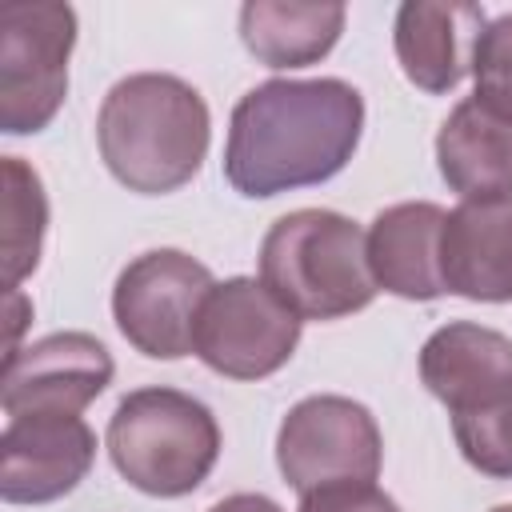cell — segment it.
<instances>
[{
  "label": "cell",
  "mask_w": 512,
  "mask_h": 512,
  "mask_svg": "<svg viewBox=\"0 0 512 512\" xmlns=\"http://www.w3.org/2000/svg\"><path fill=\"white\" fill-rule=\"evenodd\" d=\"M112 352L88 332H52L4 356L0 404L8 416L60 412L80 416L112 384Z\"/></svg>",
  "instance_id": "cell-9"
},
{
  "label": "cell",
  "mask_w": 512,
  "mask_h": 512,
  "mask_svg": "<svg viewBox=\"0 0 512 512\" xmlns=\"http://www.w3.org/2000/svg\"><path fill=\"white\" fill-rule=\"evenodd\" d=\"M436 164L464 200L512 196V116L492 112L476 96L460 100L436 132Z\"/></svg>",
  "instance_id": "cell-15"
},
{
  "label": "cell",
  "mask_w": 512,
  "mask_h": 512,
  "mask_svg": "<svg viewBox=\"0 0 512 512\" xmlns=\"http://www.w3.org/2000/svg\"><path fill=\"white\" fill-rule=\"evenodd\" d=\"M96 460V432L80 416H8L0 436V496L8 504H48L68 496Z\"/></svg>",
  "instance_id": "cell-10"
},
{
  "label": "cell",
  "mask_w": 512,
  "mask_h": 512,
  "mask_svg": "<svg viewBox=\"0 0 512 512\" xmlns=\"http://www.w3.org/2000/svg\"><path fill=\"white\" fill-rule=\"evenodd\" d=\"M380 460L376 416L348 396H308L288 408L276 432V464L300 496L332 484H372Z\"/></svg>",
  "instance_id": "cell-8"
},
{
  "label": "cell",
  "mask_w": 512,
  "mask_h": 512,
  "mask_svg": "<svg viewBox=\"0 0 512 512\" xmlns=\"http://www.w3.org/2000/svg\"><path fill=\"white\" fill-rule=\"evenodd\" d=\"M440 280L444 292L464 300H512V196L464 200L444 216Z\"/></svg>",
  "instance_id": "cell-12"
},
{
  "label": "cell",
  "mask_w": 512,
  "mask_h": 512,
  "mask_svg": "<svg viewBox=\"0 0 512 512\" xmlns=\"http://www.w3.org/2000/svg\"><path fill=\"white\" fill-rule=\"evenodd\" d=\"M476 100L500 116H512V12L488 20L472 56Z\"/></svg>",
  "instance_id": "cell-19"
},
{
  "label": "cell",
  "mask_w": 512,
  "mask_h": 512,
  "mask_svg": "<svg viewBox=\"0 0 512 512\" xmlns=\"http://www.w3.org/2000/svg\"><path fill=\"white\" fill-rule=\"evenodd\" d=\"M488 16L480 4H444V0H408L396 8L392 44L404 76L420 92H452L468 72Z\"/></svg>",
  "instance_id": "cell-13"
},
{
  "label": "cell",
  "mask_w": 512,
  "mask_h": 512,
  "mask_svg": "<svg viewBox=\"0 0 512 512\" xmlns=\"http://www.w3.org/2000/svg\"><path fill=\"white\" fill-rule=\"evenodd\" d=\"M76 12L68 4L0 8V128L32 136L52 124L68 96Z\"/></svg>",
  "instance_id": "cell-5"
},
{
  "label": "cell",
  "mask_w": 512,
  "mask_h": 512,
  "mask_svg": "<svg viewBox=\"0 0 512 512\" xmlns=\"http://www.w3.org/2000/svg\"><path fill=\"white\" fill-rule=\"evenodd\" d=\"M344 20V4L248 0L240 8V40L268 68H308L336 48Z\"/></svg>",
  "instance_id": "cell-16"
},
{
  "label": "cell",
  "mask_w": 512,
  "mask_h": 512,
  "mask_svg": "<svg viewBox=\"0 0 512 512\" xmlns=\"http://www.w3.org/2000/svg\"><path fill=\"white\" fill-rule=\"evenodd\" d=\"M444 208L432 200H404L376 212L368 228V268L376 288L400 300L444 296L440 280V228Z\"/></svg>",
  "instance_id": "cell-14"
},
{
  "label": "cell",
  "mask_w": 512,
  "mask_h": 512,
  "mask_svg": "<svg viewBox=\"0 0 512 512\" xmlns=\"http://www.w3.org/2000/svg\"><path fill=\"white\" fill-rule=\"evenodd\" d=\"M212 284V272L188 252L152 248L128 260L116 276L112 320L136 352L152 360H180L192 352L196 316Z\"/></svg>",
  "instance_id": "cell-7"
},
{
  "label": "cell",
  "mask_w": 512,
  "mask_h": 512,
  "mask_svg": "<svg viewBox=\"0 0 512 512\" xmlns=\"http://www.w3.org/2000/svg\"><path fill=\"white\" fill-rule=\"evenodd\" d=\"M260 280L300 320H340L380 292L368 268V232L332 208L284 212L260 244Z\"/></svg>",
  "instance_id": "cell-3"
},
{
  "label": "cell",
  "mask_w": 512,
  "mask_h": 512,
  "mask_svg": "<svg viewBox=\"0 0 512 512\" xmlns=\"http://www.w3.org/2000/svg\"><path fill=\"white\" fill-rule=\"evenodd\" d=\"M360 132L364 96L348 80H264L232 108L224 176L252 200L312 188L344 172Z\"/></svg>",
  "instance_id": "cell-1"
},
{
  "label": "cell",
  "mask_w": 512,
  "mask_h": 512,
  "mask_svg": "<svg viewBox=\"0 0 512 512\" xmlns=\"http://www.w3.org/2000/svg\"><path fill=\"white\" fill-rule=\"evenodd\" d=\"M452 436L460 456L476 472L492 480H512V392L492 408L452 416Z\"/></svg>",
  "instance_id": "cell-18"
},
{
  "label": "cell",
  "mask_w": 512,
  "mask_h": 512,
  "mask_svg": "<svg viewBox=\"0 0 512 512\" xmlns=\"http://www.w3.org/2000/svg\"><path fill=\"white\" fill-rule=\"evenodd\" d=\"M208 104L172 72L116 80L96 116V144L108 172L140 196L184 188L208 156Z\"/></svg>",
  "instance_id": "cell-2"
},
{
  "label": "cell",
  "mask_w": 512,
  "mask_h": 512,
  "mask_svg": "<svg viewBox=\"0 0 512 512\" xmlns=\"http://www.w3.org/2000/svg\"><path fill=\"white\" fill-rule=\"evenodd\" d=\"M492 512H512V504H496V508H492Z\"/></svg>",
  "instance_id": "cell-22"
},
{
  "label": "cell",
  "mask_w": 512,
  "mask_h": 512,
  "mask_svg": "<svg viewBox=\"0 0 512 512\" xmlns=\"http://www.w3.org/2000/svg\"><path fill=\"white\" fill-rule=\"evenodd\" d=\"M108 456L144 496L196 492L220 456V424L208 404L180 388H136L108 420Z\"/></svg>",
  "instance_id": "cell-4"
},
{
  "label": "cell",
  "mask_w": 512,
  "mask_h": 512,
  "mask_svg": "<svg viewBox=\"0 0 512 512\" xmlns=\"http://www.w3.org/2000/svg\"><path fill=\"white\" fill-rule=\"evenodd\" d=\"M296 512H400V504L376 484H332L300 496Z\"/></svg>",
  "instance_id": "cell-20"
},
{
  "label": "cell",
  "mask_w": 512,
  "mask_h": 512,
  "mask_svg": "<svg viewBox=\"0 0 512 512\" xmlns=\"http://www.w3.org/2000/svg\"><path fill=\"white\" fill-rule=\"evenodd\" d=\"M208 512H284V508L260 492H236V496H224L220 504H212Z\"/></svg>",
  "instance_id": "cell-21"
},
{
  "label": "cell",
  "mask_w": 512,
  "mask_h": 512,
  "mask_svg": "<svg viewBox=\"0 0 512 512\" xmlns=\"http://www.w3.org/2000/svg\"><path fill=\"white\" fill-rule=\"evenodd\" d=\"M300 324L264 280L232 276L204 296L192 352L228 380H264L292 360Z\"/></svg>",
  "instance_id": "cell-6"
},
{
  "label": "cell",
  "mask_w": 512,
  "mask_h": 512,
  "mask_svg": "<svg viewBox=\"0 0 512 512\" xmlns=\"http://www.w3.org/2000/svg\"><path fill=\"white\" fill-rule=\"evenodd\" d=\"M424 388L452 412H480L512 392V340L496 328L452 320L420 348Z\"/></svg>",
  "instance_id": "cell-11"
},
{
  "label": "cell",
  "mask_w": 512,
  "mask_h": 512,
  "mask_svg": "<svg viewBox=\"0 0 512 512\" xmlns=\"http://www.w3.org/2000/svg\"><path fill=\"white\" fill-rule=\"evenodd\" d=\"M48 228V200L40 176L20 160L4 156V284L20 292V280L36 272Z\"/></svg>",
  "instance_id": "cell-17"
}]
</instances>
